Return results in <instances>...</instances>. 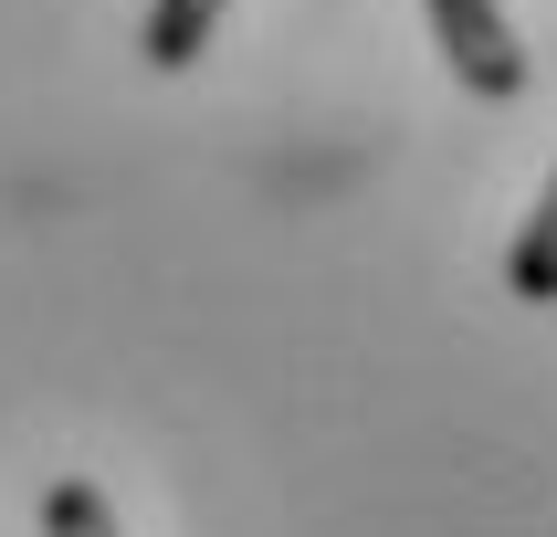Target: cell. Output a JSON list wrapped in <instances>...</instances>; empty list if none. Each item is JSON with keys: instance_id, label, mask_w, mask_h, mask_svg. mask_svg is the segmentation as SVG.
Returning a JSON list of instances; mask_svg holds the SVG:
<instances>
[{"instance_id": "obj_3", "label": "cell", "mask_w": 557, "mask_h": 537, "mask_svg": "<svg viewBox=\"0 0 557 537\" xmlns=\"http://www.w3.org/2000/svg\"><path fill=\"white\" fill-rule=\"evenodd\" d=\"M505 284H516L527 306H547V295H557V211H547V200H536V211L516 221V253H505Z\"/></svg>"}, {"instance_id": "obj_2", "label": "cell", "mask_w": 557, "mask_h": 537, "mask_svg": "<svg viewBox=\"0 0 557 537\" xmlns=\"http://www.w3.org/2000/svg\"><path fill=\"white\" fill-rule=\"evenodd\" d=\"M221 11H232V0H148V22H137V53H148L158 74H180V63H200V42L221 32Z\"/></svg>"}, {"instance_id": "obj_4", "label": "cell", "mask_w": 557, "mask_h": 537, "mask_svg": "<svg viewBox=\"0 0 557 537\" xmlns=\"http://www.w3.org/2000/svg\"><path fill=\"white\" fill-rule=\"evenodd\" d=\"M42 537H126V527H116V505L74 474V485H53V496H42Z\"/></svg>"}, {"instance_id": "obj_1", "label": "cell", "mask_w": 557, "mask_h": 537, "mask_svg": "<svg viewBox=\"0 0 557 537\" xmlns=\"http://www.w3.org/2000/svg\"><path fill=\"white\" fill-rule=\"evenodd\" d=\"M421 11H432V42L463 74V95H484V106L527 95V42L505 22V0H421Z\"/></svg>"}]
</instances>
